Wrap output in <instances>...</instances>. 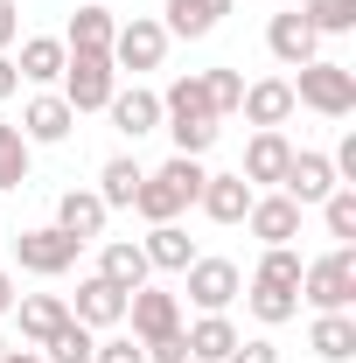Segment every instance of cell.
<instances>
[{
    "mask_svg": "<svg viewBox=\"0 0 356 363\" xmlns=\"http://www.w3.org/2000/svg\"><path fill=\"white\" fill-rule=\"evenodd\" d=\"M287 161H294V140L279 133V126H259V133L245 140V168H238V175L252 182V189H279Z\"/></svg>",
    "mask_w": 356,
    "mask_h": 363,
    "instance_id": "11",
    "label": "cell"
},
{
    "mask_svg": "<svg viewBox=\"0 0 356 363\" xmlns=\"http://www.w3.org/2000/svg\"><path fill=\"white\" fill-rule=\"evenodd\" d=\"M287 84H294V105H308L321 119H350L356 112V70L350 63L314 56V63H301V77H287Z\"/></svg>",
    "mask_w": 356,
    "mask_h": 363,
    "instance_id": "4",
    "label": "cell"
},
{
    "mask_svg": "<svg viewBox=\"0 0 356 363\" xmlns=\"http://www.w3.org/2000/svg\"><path fill=\"white\" fill-rule=\"evenodd\" d=\"M70 126H77V112L63 105V91H35V98L21 105V140H28V147H63Z\"/></svg>",
    "mask_w": 356,
    "mask_h": 363,
    "instance_id": "10",
    "label": "cell"
},
{
    "mask_svg": "<svg viewBox=\"0 0 356 363\" xmlns=\"http://www.w3.org/2000/svg\"><path fill=\"white\" fill-rule=\"evenodd\" d=\"M126 321H133L140 342H161V335H175V328H182V301H175V294H161V286H140V294H126Z\"/></svg>",
    "mask_w": 356,
    "mask_h": 363,
    "instance_id": "12",
    "label": "cell"
},
{
    "mask_svg": "<svg viewBox=\"0 0 356 363\" xmlns=\"http://www.w3.org/2000/svg\"><path fill=\"white\" fill-rule=\"evenodd\" d=\"M321 224H328V238H343V245H350V238H356V189L321 196Z\"/></svg>",
    "mask_w": 356,
    "mask_h": 363,
    "instance_id": "34",
    "label": "cell"
},
{
    "mask_svg": "<svg viewBox=\"0 0 356 363\" xmlns=\"http://www.w3.org/2000/svg\"><path fill=\"white\" fill-rule=\"evenodd\" d=\"M203 175H210V168H203L196 154H175V161H161L154 175H140L133 210L147 217V224H175L182 210H189V203L203 196Z\"/></svg>",
    "mask_w": 356,
    "mask_h": 363,
    "instance_id": "2",
    "label": "cell"
},
{
    "mask_svg": "<svg viewBox=\"0 0 356 363\" xmlns=\"http://www.w3.org/2000/svg\"><path fill=\"white\" fill-rule=\"evenodd\" d=\"M182 335H189V363H223L238 342H245V335L230 328V315H196Z\"/></svg>",
    "mask_w": 356,
    "mask_h": 363,
    "instance_id": "23",
    "label": "cell"
},
{
    "mask_svg": "<svg viewBox=\"0 0 356 363\" xmlns=\"http://www.w3.org/2000/svg\"><path fill=\"white\" fill-rule=\"evenodd\" d=\"M56 91H63L70 112H105L112 91H119V70H112V56H98V49H70V63H63Z\"/></svg>",
    "mask_w": 356,
    "mask_h": 363,
    "instance_id": "5",
    "label": "cell"
},
{
    "mask_svg": "<svg viewBox=\"0 0 356 363\" xmlns=\"http://www.w3.org/2000/svg\"><path fill=\"white\" fill-rule=\"evenodd\" d=\"M0 363H49V357H43V350H7Z\"/></svg>",
    "mask_w": 356,
    "mask_h": 363,
    "instance_id": "42",
    "label": "cell"
},
{
    "mask_svg": "<svg viewBox=\"0 0 356 363\" xmlns=\"http://www.w3.org/2000/svg\"><path fill=\"white\" fill-rule=\"evenodd\" d=\"M301 21H308L314 35H350L356 28V0H308Z\"/></svg>",
    "mask_w": 356,
    "mask_h": 363,
    "instance_id": "32",
    "label": "cell"
},
{
    "mask_svg": "<svg viewBox=\"0 0 356 363\" xmlns=\"http://www.w3.org/2000/svg\"><path fill=\"white\" fill-rule=\"evenodd\" d=\"M140 350H147V363H189V335H161V342H140Z\"/></svg>",
    "mask_w": 356,
    "mask_h": 363,
    "instance_id": "37",
    "label": "cell"
},
{
    "mask_svg": "<svg viewBox=\"0 0 356 363\" xmlns=\"http://www.w3.org/2000/svg\"><path fill=\"white\" fill-rule=\"evenodd\" d=\"M182 279H189V301H196L203 315H223V308L245 294V272L230 266V259H189Z\"/></svg>",
    "mask_w": 356,
    "mask_h": 363,
    "instance_id": "9",
    "label": "cell"
},
{
    "mask_svg": "<svg viewBox=\"0 0 356 363\" xmlns=\"http://www.w3.org/2000/svg\"><path fill=\"white\" fill-rule=\"evenodd\" d=\"M343 182L328 168V154H314V147H294V161H287V175H279V196L287 203H301V210H321V196H335Z\"/></svg>",
    "mask_w": 356,
    "mask_h": 363,
    "instance_id": "8",
    "label": "cell"
},
{
    "mask_svg": "<svg viewBox=\"0 0 356 363\" xmlns=\"http://www.w3.org/2000/svg\"><path fill=\"white\" fill-rule=\"evenodd\" d=\"M28 168H35V147L21 140V126L0 119V189H28Z\"/></svg>",
    "mask_w": 356,
    "mask_h": 363,
    "instance_id": "30",
    "label": "cell"
},
{
    "mask_svg": "<svg viewBox=\"0 0 356 363\" xmlns=\"http://www.w3.org/2000/svg\"><path fill=\"white\" fill-rule=\"evenodd\" d=\"M112 126L126 140H147V133H161V91H147V84H119L112 91Z\"/></svg>",
    "mask_w": 356,
    "mask_h": 363,
    "instance_id": "13",
    "label": "cell"
},
{
    "mask_svg": "<svg viewBox=\"0 0 356 363\" xmlns=\"http://www.w3.org/2000/svg\"><path fill=\"white\" fill-rule=\"evenodd\" d=\"M245 308L266 321V328H287V321L301 315V294H294V286H266V279H252V286H245Z\"/></svg>",
    "mask_w": 356,
    "mask_h": 363,
    "instance_id": "29",
    "label": "cell"
},
{
    "mask_svg": "<svg viewBox=\"0 0 356 363\" xmlns=\"http://www.w3.org/2000/svg\"><path fill=\"white\" fill-rule=\"evenodd\" d=\"M301 301L314 315H350L356 308V245H335L301 266Z\"/></svg>",
    "mask_w": 356,
    "mask_h": 363,
    "instance_id": "3",
    "label": "cell"
},
{
    "mask_svg": "<svg viewBox=\"0 0 356 363\" xmlns=\"http://www.w3.org/2000/svg\"><path fill=\"white\" fill-rule=\"evenodd\" d=\"M14 91H21V70H14V56H0V105H7Z\"/></svg>",
    "mask_w": 356,
    "mask_h": 363,
    "instance_id": "40",
    "label": "cell"
},
{
    "mask_svg": "<svg viewBox=\"0 0 356 363\" xmlns=\"http://www.w3.org/2000/svg\"><path fill=\"white\" fill-rule=\"evenodd\" d=\"M91 363H147V350H140L133 335H105V342L91 350Z\"/></svg>",
    "mask_w": 356,
    "mask_h": 363,
    "instance_id": "36",
    "label": "cell"
},
{
    "mask_svg": "<svg viewBox=\"0 0 356 363\" xmlns=\"http://www.w3.org/2000/svg\"><path fill=\"white\" fill-rule=\"evenodd\" d=\"M301 266H308V259H301L294 245H266V259H259L252 279H266V286H294V294H301Z\"/></svg>",
    "mask_w": 356,
    "mask_h": 363,
    "instance_id": "33",
    "label": "cell"
},
{
    "mask_svg": "<svg viewBox=\"0 0 356 363\" xmlns=\"http://www.w3.org/2000/svg\"><path fill=\"white\" fill-rule=\"evenodd\" d=\"M91 350H98V328H84L77 315H70V321H63V328L43 342V357H49V363H91Z\"/></svg>",
    "mask_w": 356,
    "mask_h": 363,
    "instance_id": "31",
    "label": "cell"
},
{
    "mask_svg": "<svg viewBox=\"0 0 356 363\" xmlns=\"http://www.w3.org/2000/svg\"><path fill=\"white\" fill-rule=\"evenodd\" d=\"M77 238H63L56 224H35V230H14V266L35 272V279H63V272L77 266Z\"/></svg>",
    "mask_w": 356,
    "mask_h": 363,
    "instance_id": "6",
    "label": "cell"
},
{
    "mask_svg": "<svg viewBox=\"0 0 356 363\" xmlns=\"http://www.w3.org/2000/svg\"><path fill=\"white\" fill-rule=\"evenodd\" d=\"M14 301H21V294H14V272L0 266V315H14Z\"/></svg>",
    "mask_w": 356,
    "mask_h": 363,
    "instance_id": "41",
    "label": "cell"
},
{
    "mask_svg": "<svg viewBox=\"0 0 356 363\" xmlns=\"http://www.w3.org/2000/svg\"><path fill=\"white\" fill-rule=\"evenodd\" d=\"M238 112H245L252 126H287V119H294V84H287V77H259V84H245Z\"/></svg>",
    "mask_w": 356,
    "mask_h": 363,
    "instance_id": "20",
    "label": "cell"
},
{
    "mask_svg": "<svg viewBox=\"0 0 356 363\" xmlns=\"http://www.w3.org/2000/svg\"><path fill=\"white\" fill-rule=\"evenodd\" d=\"M21 43V14H14V0H0V56Z\"/></svg>",
    "mask_w": 356,
    "mask_h": 363,
    "instance_id": "39",
    "label": "cell"
},
{
    "mask_svg": "<svg viewBox=\"0 0 356 363\" xmlns=\"http://www.w3.org/2000/svg\"><path fill=\"white\" fill-rule=\"evenodd\" d=\"M0 357H7V335H0Z\"/></svg>",
    "mask_w": 356,
    "mask_h": 363,
    "instance_id": "43",
    "label": "cell"
},
{
    "mask_svg": "<svg viewBox=\"0 0 356 363\" xmlns=\"http://www.w3.org/2000/svg\"><path fill=\"white\" fill-rule=\"evenodd\" d=\"M245 224H252L259 245H294V238H301V203H287L279 189H272V196H252Z\"/></svg>",
    "mask_w": 356,
    "mask_h": 363,
    "instance_id": "16",
    "label": "cell"
},
{
    "mask_svg": "<svg viewBox=\"0 0 356 363\" xmlns=\"http://www.w3.org/2000/svg\"><path fill=\"white\" fill-rule=\"evenodd\" d=\"M223 14H230V0H168V21H161V28H168V43H175V35L203 43Z\"/></svg>",
    "mask_w": 356,
    "mask_h": 363,
    "instance_id": "25",
    "label": "cell"
},
{
    "mask_svg": "<svg viewBox=\"0 0 356 363\" xmlns=\"http://www.w3.org/2000/svg\"><path fill=\"white\" fill-rule=\"evenodd\" d=\"M63 63H70V49H63V35H28L21 43V56H14V70H21V84H56L63 77Z\"/></svg>",
    "mask_w": 356,
    "mask_h": 363,
    "instance_id": "22",
    "label": "cell"
},
{
    "mask_svg": "<svg viewBox=\"0 0 356 363\" xmlns=\"http://www.w3.org/2000/svg\"><path fill=\"white\" fill-rule=\"evenodd\" d=\"M140 252H147V266L154 272H189V259H196V238L182 224H154L147 238H140Z\"/></svg>",
    "mask_w": 356,
    "mask_h": 363,
    "instance_id": "24",
    "label": "cell"
},
{
    "mask_svg": "<svg viewBox=\"0 0 356 363\" xmlns=\"http://www.w3.org/2000/svg\"><path fill=\"white\" fill-rule=\"evenodd\" d=\"M308 350H314L321 363H350V357H356V315H314Z\"/></svg>",
    "mask_w": 356,
    "mask_h": 363,
    "instance_id": "27",
    "label": "cell"
},
{
    "mask_svg": "<svg viewBox=\"0 0 356 363\" xmlns=\"http://www.w3.org/2000/svg\"><path fill=\"white\" fill-rule=\"evenodd\" d=\"M112 35H119V14H112V7H77L70 28H63V49H98V56H112Z\"/></svg>",
    "mask_w": 356,
    "mask_h": 363,
    "instance_id": "26",
    "label": "cell"
},
{
    "mask_svg": "<svg viewBox=\"0 0 356 363\" xmlns=\"http://www.w3.org/2000/svg\"><path fill=\"white\" fill-rule=\"evenodd\" d=\"M252 182L245 175H203V196H196V210L210 217V224H245V210H252Z\"/></svg>",
    "mask_w": 356,
    "mask_h": 363,
    "instance_id": "15",
    "label": "cell"
},
{
    "mask_svg": "<svg viewBox=\"0 0 356 363\" xmlns=\"http://www.w3.org/2000/svg\"><path fill=\"white\" fill-rule=\"evenodd\" d=\"M105 217H112V210L98 203V189H63V196H56V230L77 238V245H98V238H105Z\"/></svg>",
    "mask_w": 356,
    "mask_h": 363,
    "instance_id": "14",
    "label": "cell"
},
{
    "mask_svg": "<svg viewBox=\"0 0 356 363\" xmlns=\"http://www.w3.org/2000/svg\"><path fill=\"white\" fill-rule=\"evenodd\" d=\"M223 363H279V350H272L266 335H252V342H238V350H230Z\"/></svg>",
    "mask_w": 356,
    "mask_h": 363,
    "instance_id": "38",
    "label": "cell"
},
{
    "mask_svg": "<svg viewBox=\"0 0 356 363\" xmlns=\"http://www.w3.org/2000/svg\"><path fill=\"white\" fill-rule=\"evenodd\" d=\"M14 315H21V342H28V350H43L49 335L70 321V301H63V294H21V301H14Z\"/></svg>",
    "mask_w": 356,
    "mask_h": 363,
    "instance_id": "21",
    "label": "cell"
},
{
    "mask_svg": "<svg viewBox=\"0 0 356 363\" xmlns=\"http://www.w3.org/2000/svg\"><path fill=\"white\" fill-rule=\"evenodd\" d=\"M161 126H168V140H175V154H210L223 133V119L210 112V91H203V70H189V77H175V84L161 91Z\"/></svg>",
    "mask_w": 356,
    "mask_h": 363,
    "instance_id": "1",
    "label": "cell"
},
{
    "mask_svg": "<svg viewBox=\"0 0 356 363\" xmlns=\"http://www.w3.org/2000/svg\"><path fill=\"white\" fill-rule=\"evenodd\" d=\"M147 272H154V266H147L140 238H105V245H98V279H112L119 294H140Z\"/></svg>",
    "mask_w": 356,
    "mask_h": 363,
    "instance_id": "17",
    "label": "cell"
},
{
    "mask_svg": "<svg viewBox=\"0 0 356 363\" xmlns=\"http://www.w3.org/2000/svg\"><path fill=\"white\" fill-rule=\"evenodd\" d=\"M70 315L84 321V328H119V321H126V294H119L112 279H98V272H91V279H77Z\"/></svg>",
    "mask_w": 356,
    "mask_h": 363,
    "instance_id": "19",
    "label": "cell"
},
{
    "mask_svg": "<svg viewBox=\"0 0 356 363\" xmlns=\"http://www.w3.org/2000/svg\"><path fill=\"white\" fill-rule=\"evenodd\" d=\"M140 175H147V168H140L133 154H112V161L98 168V203H105V210H133Z\"/></svg>",
    "mask_w": 356,
    "mask_h": 363,
    "instance_id": "28",
    "label": "cell"
},
{
    "mask_svg": "<svg viewBox=\"0 0 356 363\" xmlns=\"http://www.w3.org/2000/svg\"><path fill=\"white\" fill-rule=\"evenodd\" d=\"M161 56H168V28L154 21V14H133V21H119V35H112V70L126 77V70H161Z\"/></svg>",
    "mask_w": 356,
    "mask_h": 363,
    "instance_id": "7",
    "label": "cell"
},
{
    "mask_svg": "<svg viewBox=\"0 0 356 363\" xmlns=\"http://www.w3.org/2000/svg\"><path fill=\"white\" fill-rule=\"evenodd\" d=\"M203 91H210V112L230 119V112H238V98H245V77H238V70H203Z\"/></svg>",
    "mask_w": 356,
    "mask_h": 363,
    "instance_id": "35",
    "label": "cell"
},
{
    "mask_svg": "<svg viewBox=\"0 0 356 363\" xmlns=\"http://www.w3.org/2000/svg\"><path fill=\"white\" fill-rule=\"evenodd\" d=\"M266 49L287 63V70H301V63L321 56V35H314L308 21H301V7H294V14H272V21H266Z\"/></svg>",
    "mask_w": 356,
    "mask_h": 363,
    "instance_id": "18",
    "label": "cell"
}]
</instances>
